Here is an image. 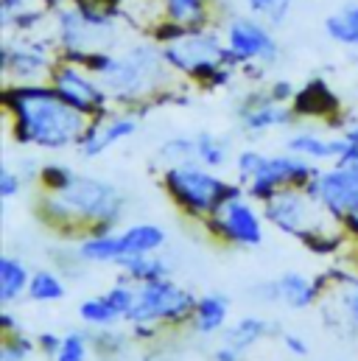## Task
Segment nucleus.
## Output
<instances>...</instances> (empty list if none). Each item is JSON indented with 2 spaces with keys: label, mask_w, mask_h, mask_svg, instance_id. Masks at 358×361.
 <instances>
[{
  "label": "nucleus",
  "mask_w": 358,
  "mask_h": 361,
  "mask_svg": "<svg viewBox=\"0 0 358 361\" xmlns=\"http://www.w3.org/2000/svg\"><path fill=\"white\" fill-rule=\"evenodd\" d=\"M8 109L17 118V137L39 149H65L82 143L87 115L68 104L56 90L20 87L8 92Z\"/></svg>",
  "instance_id": "obj_1"
},
{
  "label": "nucleus",
  "mask_w": 358,
  "mask_h": 361,
  "mask_svg": "<svg viewBox=\"0 0 358 361\" xmlns=\"http://www.w3.org/2000/svg\"><path fill=\"white\" fill-rule=\"evenodd\" d=\"M45 204L59 219L92 221L101 230L112 227L123 210V199H121L118 188L109 182L95 180V177H73L65 188L51 190Z\"/></svg>",
  "instance_id": "obj_2"
},
{
  "label": "nucleus",
  "mask_w": 358,
  "mask_h": 361,
  "mask_svg": "<svg viewBox=\"0 0 358 361\" xmlns=\"http://www.w3.org/2000/svg\"><path fill=\"white\" fill-rule=\"evenodd\" d=\"M166 188L185 210H190L196 216L216 213L233 193H238L235 188H230L224 180H218L216 174L204 171L196 163L171 166L166 174Z\"/></svg>",
  "instance_id": "obj_3"
},
{
  "label": "nucleus",
  "mask_w": 358,
  "mask_h": 361,
  "mask_svg": "<svg viewBox=\"0 0 358 361\" xmlns=\"http://www.w3.org/2000/svg\"><path fill=\"white\" fill-rule=\"evenodd\" d=\"M193 308H196L193 294L177 283H171L168 277H163V280L137 286V297H135V305L126 319L135 325L182 322V319L193 317Z\"/></svg>",
  "instance_id": "obj_4"
},
{
  "label": "nucleus",
  "mask_w": 358,
  "mask_h": 361,
  "mask_svg": "<svg viewBox=\"0 0 358 361\" xmlns=\"http://www.w3.org/2000/svg\"><path fill=\"white\" fill-rule=\"evenodd\" d=\"M305 190L333 216H350L358 207V160H342L331 171H319Z\"/></svg>",
  "instance_id": "obj_5"
},
{
  "label": "nucleus",
  "mask_w": 358,
  "mask_h": 361,
  "mask_svg": "<svg viewBox=\"0 0 358 361\" xmlns=\"http://www.w3.org/2000/svg\"><path fill=\"white\" fill-rule=\"evenodd\" d=\"M157 68H160V56L152 48H137L129 56H121V59L104 56L95 62V71L101 73L106 87L118 95H137L157 73Z\"/></svg>",
  "instance_id": "obj_6"
},
{
  "label": "nucleus",
  "mask_w": 358,
  "mask_h": 361,
  "mask_svg": "<svg viewBox=\"0 0 358 361\" xmlns=\"http://www.w3.org/2000/svg\"><path fill=\"white\" fill-rule=\"evenodd\" d=\"M319 171L311 166V160L300 157V154H274L261 160L258 171L249 177V196L264 199L274 196L280 188H297V185H308Z\"/></svg>",
  "instance_id": "obj_7"
},
{
  "label": "nucleus",
  "mask_w": 358,
  "mask_h": 361,
  "mask_svg": "<svg viewBox=\"0 0 358 361\" xmlns=\"http://www.w3.org/2000/svg\"><path fill=\"white\" fill-rule=\"evenodd\" d=\"M316 199L305 190L297 188H280L274 196L266 199V219L280 227L283 233L300 235L305 241H311V230H314V213H316Z\"/></svg>",
  "instance_id": "obj_8"
},
{
  "label": "nucleus",
  "mask_w": 358,
  "mask_h": 361,
  "mask_svg": "<svg viewBox=\"0 0 358 361\" xmlns=\"http://www.w3.org/2000/svg\"><path fill=\"white\" fill-rule=\"evenodd\" d=\"M216 227L221 230V235L227 241L241 244V247H258L264 241V227H261L255 207L247 199H241L238 193H233L216 210Z\"/></svg>",
  "instance_id": "obj_9"
},
{
  "label": "nucleus",
  "mask_w": 358,
  "mask_h": 361,
  "mask_svg": "<svg viewBox=\"0 0 358 361\" xmlns=\"http://www.w3.org/2000/svg\"><path fill=\"white\" fill-rule=\"evenodd\" d=\"M227 51H230V56L244 59V62L247 59H266L268 62V59H274L277 45L255 20L238 17V20H233V25L227 31Z\"/></svg>",
  "instance_id": "obj_10"
},
{
  "label": "nucleus",
  "mask_w": 358,
  "mask_h": 361,
  "mask_svg": "<svg viewBox=\"0 0 358 361\" xmlns=\"http://www.w3.org/2000/svg\"><path fill=\"white\" fill-rule=\"evenodd\" d=\"M255 297L268 300V302H285L288 308L302 311V308L314 305V300H316V286H314L305 274H300V271H285L283 277L258 286V288H255Z\"/></svg>",
  "instance_id": "obj_11"
},
{
  "label": "nucleus",
  "mask_w": 358,
  "mask_h": 361,
  "mask_svg": "<svg viewBox=\"0 0 358 361\" xmlns=\"http://www.w3.org/2000/svg\"><path fill=\"white\" fill-rule=\"evenodd\" d=\"M174 65L185 68V71H193V73H207L218 65L221 59V48H218V39L210 37V34H193L187 39L177 42L174 48H168L166 54Z\"/></svg>",
  "instance_id": "obj_12"
},
{
  "label": "nucleus",
  "mask_w": 358,
  "mask_h": 361,
  "mask_svg": "<svg viewBox=\"0 0 358 361\" xmlns=\"http://www.w3.org/2000/svg\"><path fill=\"white\" fill-rule=\"evenodd\" d=\"M56 92L68 104H73L76 109H82L85 115H92V112L104 109V92H101V87L90 76H85L82 71H76V68L59 71V76H56Z\"/></svg>",
  "instance_id": "obj_13"
},
{
  "label": "nucleus",
  "mask_w": 358,
  "mask_h": 361,
  "mask_svg": "<svg viewBox=\"0 0 358 361\" xmlns=\"http://www.w3.org/2000/svg\"><path fill=\"white\" fill-rule=\"evenodd\" d=\"M135 132H137V121L129 118V115L112 118L106 123H92V126H87V132H85V137L79 143V152H82V157H98L112 143H118V140H123V137H129Z\"/></svg>",
  "instance_id": "obj_14"
},
{
  "label": "nucleus",
  "mask_w": 358,
  "mask_h": 361,
  "mask_svg": "<svg viewBox=\"0 0 358 361\" xmlns=\"http://www.w3.org/2000/svg\"><path fill=\"white\" fill-rule=\"evenodd\" d=\"M350 146V137H336V140H325L314 132H300L294 137H288V152L291 154H300L305 160H342V154L347 152Z\"/></svg>",
  "instance_id": "obj_15"
},
{
  "label": "nucleus",
  "mask_w": 358,
  "mask_h": 361,
  "mask_svg": "<svg viewBox=\"0 0 358 361\" xmlns=\"http://www.w3.org/2000/svg\"><path fill=\"white\" fill-rule=\"evenodd\" d=\"M121 235V250L123 258L129 255H154L166 244V230L157 224H132Z\"/></svg>",
  "instance_id": "obj_16"
},
{
  "label": "nucleus",
  "mask_w": 358,
  "mask_h": 361,
  "mask_svg": "<svg viewBox=\"0 0 358 361\" xmlns=\"http://www.w3.org/2000/svg\"><path fill=\"white\" fill-rule=\"evenodd\" d=\"M291 121V109H285L280 101L266 98L261 104H252L241 112V123L247 132H266V129H277L285 126Z\"/></svg>",
  "instance_id": "obj_17"
},
{
  "label": "nucleus",
  "mask_w": 358,
  "mask_h": 361,
  "mask_svg": "<svg viewBox=\"0 0 358 361\" xmlns=\"http://www.w3.org/2000/svg\"><path fill=\"white\" fill-rule=\"evenodd\" d=\"M227 317H230V300L224 294H204L202 300H196L190 319L199 334H216L224 328Z\"/></svg>",
  "instance_id": "obj_18"
},
{
  "label": "nucleus",
  "mask_w": 358,
  "mask_h": 361,
  "mask_svg": "<svg viewBox=\"0 0 358 361\" xmlns=\"http://www.w3.org/2000/svg\"><path fill=\"white\" fill-rule=\"evenodd\" d=\"M28 283H31V274L20 258H11V255L0 258V302L3 305H11L23 291H28Z\"/></svg>",
  "instance_id": "obj_19"
},
{
  "label": "nucleus",
  "mask_w": 358,
  "mask_h": 361,
  "mask_svg": "<svg viewBox=\"0 0 358 361\" xmlns=\"http://www.w3.org/2000/svg\"><path fill=\"white\" fill-rule=\"evenodd\" d=\"M268 331H271V325H268L266 319H261V317H244V319H238V322L224 334V345L235 348L238 353H247V350L255 348L261 339H266Z\"/></svg>",
  "instance_id": "obj_20"
},
{
  "label": "nucleus",
  "mask_w": 358,
  "mask_h": 361,
  "mask_svg": "<svg viewBox=\"0 0 358 361\" xmlns=\"http://www.w3.org/2000/svg\"><path fill=\"white\" fill-rule=\"evenodd\" d=\"M79 258L87 261V264H118L123 258L121 235L118 233L90 235L87 241H82V247H79Z\"/></svg>",
  "instance_id": "obj_21"
},
{
  "label": "nucleus",
  "mask_w": 358,
  "mask_h": 361,
  "mask_svg": "<svg viewBox=\"0 0 358 361\" xmlns=\"http://www.w3.org/2000/svg\"><path fill=\"white\" fill-rule=\"evenodd\" d=\"M118 267L123 269V277L132 280V283H152V280H163L171 274V267L163 261V258H154V255H129V258H121Z\"/></svg>",
  "instance_id": "obj_22"
},
{
  "label": "nucleus",
  "mask_w": 358,
  "mask_h": 361,
  "mask_svg": "<svg viewBox=\"0 0 358 361\" xmlns=\"http://www.w3.org/2000/svg\"><path fill=\"white\" fill-rule=\"evenodd\" d=\"M333 106H339V104H336L333 92L328 90L322 82L308 85L305 90L297 95V109L305 112V115H325V112H331Z\"/></svg>",
  "instance_id": "obj_23"
},
{
  "label": "nucleus",
  "mask_w": 358,
  "mask_h": 361,
  "mask_svg": "<svg viewBox=\"0 0 358 361\" xmlns=\"http://www.w3.org/2000/svg\"><path fill=\"white\" fill-rule=\"evenodd\" d=\"M28 297L37 300V302H56V300L65 297V283L51 269L34 271L31 283H28Z\"/></svg>",
  "instance_id": "obj_24"
},
{
  "label": "nucleus",
  "mask_w": 358,
  "mask_h": 361,
  "mask_svg": "<svg viewBox=\"0 0 358 361\" xmlns=\"http://www.w3.org/2000/svg\"><path fill=\"white\" fill-rule=\"evenodd\" d=\"M79 317H82L87 325H95V328H109V325H115L118 319H123V317L115 311V305H112L104 294L85 300V302L79 305Z\"/></svg>",
  "instance_id": "obj_25"
},
{
  "label": "nucleus",
  "mask_w": 358,
  "mask_h": 361,
  "mask_svg": "<svg viewBox=\"0 0 358 361\" xmlns=\"http://www.w3.org/2000/svg\"><path fill=\"white\" fill-rule=\"evenodd\" d=\"M196 160L204 169H218L227 163V143L210 132L196 135Z\"/></svg>",
  "instance_id": "obj_26"
},
{
  "label": "nucleus",
  "mask_w": 358,
  "mask_h": 361,
  "mask_svg": "<svg viewBox=\"0 0 358 361\" xmlns=\"http://www.w3.org/2000/svg\"><path fill=\"white\" fill-rule=\"evenodd\" d=\"M34 353V342L23 336L20 331L3 334V348H0V361H28Z\"/></svg>",
  "instance_id": "obj_27"
},
{
  "label": "nucleus",
  "mask_w": 358,
  "mask_h": 361,
  "mask_svg": "<svg viewBox=\"0 0 358 361\" xmlns=\"http://www.w3.org/2000/svg\"><path fill=\"white\" fill-rule=\"evenodd\" d=\"M90 348H92V339H87V336L79 334V331H73V334L62 336V348H59V353H56L54 359L56 361H87Z\"/></svg>",
  "instance_id": "obj_28"
},
{
  "label": "nucleus",
  "mask_w": 358,
  "mask_h": 361,
  "mask_svg": "<svg viewBox=\"0 0 358 361\" xmlns=\"http://www.w3.org/2000/svg\"><path fill=\"white\" fill-rule=\"evenodd\" d=\"M163 160L174 163V166H185L196 160V137H174L163 146Z\"/></svg>",
  "instance_id": "obj_29"
},
{
  "label": "nucleus",
  "mask_w": 358,
  "mask_h": 361,
  "mask_svg": "<svg viewBox=\"0 0 358 361\" xmlns=\"http://www.w3.org/2000/svg\"><path fill=\"white\" fill-rule=\"evenodd\" d=\"M6 65L17 68V73H23V76H34V73H39L45 68V56L42 54H31V51H17L14 56L11 54L6 56Z\"/></svg>",
  "instance_id": "obj_30"
},
{
  "label": "nucleus",
  "mask_w": 358,
  "mask_h": 361,
  "mask_svg": "<svg viewBox=\"0 0 358 361\" xmlns=\"http://www.w3.org/2000/svg\"><path fill=\"white\" fill-rule=\"evenodd\" d=\"M325 28H328V34H331L333 39H339V42H345V45H358V28L345 17V14L328 17Z\"/></svg>",
  "instance_id": "obj_31"
},
{
  "label": "nucleus",
  "mask_w": 358,
  "mask_h": 361,
  "mask_svg": "<svg viewBox=\"0 0 358 361\" xmlns=\"http://www.w3.org/2000/svg\"><path fill=\"white\" fill-rule=\"evenodd\" d=\"M342 311H345L347 322L353 325V331L358 334V280H350L342 288Z\"/></svg>",
  "instance_id": "obj_32"
},
{
  "label": "nucleus",
  "mask_w": 358,
  "mask_h": 361,
  "mask_svg": "<svg viewBox=\"0 0 358 361\" xmlns=\"http://www.w3.org/2000/svg\"><path fill=\"white\" fill-rule=\"evenodd\" d=\"M249 6H252V11H258L264 17H271L274 23H280L285 17L291 0H249Z\"/></svg>",
  "instance_id": "obj_33"
},
{
  "label": "nucleus",
  "mask_w": 358,
  "mask_h": 361,
  "mask_svg": "<svg viewBox=\"0 0 358 361\" xmlns=\"http://www.w3.org/2000/svg\"><path fill=\"white\" fill-rule=\"evenodd\" d=\"M168 11L174 20H196L202 11V0H168Z\"/></svg>",
  "instance_id": "obj_34"
},
{
  "label": "nucleus",
  "mask_w": 358,
  "mask_h": 361,
  "mask_svg": "<svg viewBox=\"0 0 358 361\" xmlns=\"http://www.w3.org/2000/svg\"><path fill=\"white\" fill-rule=\"evenodd\" d=\"M70 180H73L70 169H59V166H48V169H42V182H45L51 190H59V188H65V185H68Z\"/></svg>",
  "instance_id": "obj_35"
},
{
  "label": "nucleus",
  "mask_w": 358,
  "mask_h": 361,
  "mask_svg": "<svg viewBox=\"0 0 358 361\" xmlns=\"http://www.w3.org/2000/svg\"><path fill=\"white\" fill-rule=\"evenodd\" d=\"M261 160H264V154H258V152H241L238 154V174H241V180H249L258 171Z\"/></svg>",
  "instance_id": "obj_36"
},
{
  "label": "nucleus",
  "mask_w": 358,
  "mask_h": 361,
  "mask_svg": "<svg viewBox=\"0 0 358 361\" xmlns=\"http://www.w3.org/2000/svg\"><path fill=\"white\" fill-rule=\"evenodd\" d=\"M20 188H23V180H20L11 169H3V171H0V196H3V199L17 196Z\"/></svg>",
  "instance_id": "obj_37"
},
{
  "label": "nucleus",
  "mask_w": 358,
  "mask_h": 361,
  "mask_svg": "<svg viewBox=\"0 0 358 361\" xmlns=\"http://www.w3.org/2000/svg\"><path fill=\"white\" fill-rule=\"evenodd\" d=\"M37 348H39L42 353H48V356H56L59 348H62V336H56V334H42L39 342H37Z\"/></svg>",
  "instance_id": "obj_38"
},
{
  "label": "nucleus",
  "mask_w": 358,
  "mask_h": 361,
  "mask_svg": "<svg viewBox=\"0 0 358 361\" xmlns=\"http://www.w3.org/2000/svg\"><path fill=\"white\" fill-rule=\"evenodd\" d=\"M283 345H285V350H291V353H294V356H300V359H302V356H308V345H305L297 334H285V336H283Z\"/></svg>",
  "instance_id": "obj_39"
},
{
  "label": "nucleus",
  "mask_w": 358,
  "mask_h": 361,
  "mask_svg": "<svg viewBox=\"0 0 358 361\" xmlns=\"http://www.w3.org/2000/svg\"><path fill=\"white\" fill-rule=\"evenodd\" d=\"M213 359H216V361H241V353H238L235 348L224 345V348H218V350L213 353Z\"/></svg>",
  "instance_id": "obj_40"
},
{
  "label": "nucleus",
  "mask_w": 358,
  "mask_h": 361,
  "mask_svg": "<svg viewBox=\"0 0 358 361\" xmlns=\"http://www.w3.org/2000/svg\"><path fill=\"white\" fill-rule=\"evenodd\" d=\"M345 17H347V20H350V23L358 28V6H350V8L345 11Z\"/></svg>",
  "instance_id": "obj_41"
},
{
  "label": "nucleus",
  "mask_w": 358,
  "mask_h": 361,
  "mask_svg": "<svg viewBox=\"0 0 358 361\" xmlns=\"http://www.w3.org/2000/svg\"><path fill=\"white\" fill-rule=\"evenodd\" d=\"M347 224H350V230H353V233L358 235V207L353 210V213H350V216H347Z\"/></svg>",
  "instance_id": "obj_42"
},
{
  "label": "nucleus",
  "mask_w": 358,
  "mask_h": 361,
  "mask_svg": "<svg viewBox=\"0 0 358 361\" xmlns=\"http://www.w3.org/2000/svg\"><path fill=\"white\" fill-rule=\"evenodd\" d=\"M347 137H350V140H356V143H358V126H353V129L347 132Z\"/></svg>",
  "instance_id": "obj_43"
}]
</instances>
